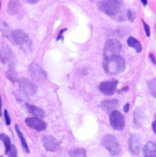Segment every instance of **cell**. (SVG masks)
<instances>
[{
    "instance_id": "20",
    "label": "cell",
    "mask_w": 156,
    "mask_h": 157,
    "mask_svg": "<svg viewBox=\"0 0 156 157\" xmlns=\"http://www.w3.org/2000/svg\"><path fill=\"white\" fill-rule=\"evenodd\" d=\"M15 129H16V132H17V136H18L19 140H20V143H21L22 147L24 148V150H25L27 153H29V146H28L27 142H26V140H25V137L23 136V134H22V132H21V131H20V129H19V127H18L17 124H16Z\"/></svg>"
},
{
    "instance_id": "17",
    "label": "cell",
    "mask_w": 156,
    "mask_h": 157,
    "mask_svg": "<svg viewBox=\"0 0 156 157\" xmlns=\"http://www.w3.org/2000/svg\"><path fill=\"white\" fill-rule=\"evenodd\" d=\"M127 43L130 47H132L136 50L137 52H142L143 51V46L141 44V42L139 40H137L134 37L131 36L128 40H127Z\"/></svg>"
},
{
    "instance_id": "24",
    "label": "cell",
    "mask_w": 156,
    "mask_h": 157,
    "mask_svg": "<svg viewBox=\"0 0 156 157\" xmlns=\"http://www.w3.org/2000/svg\"><path fill=\"white\" fill-rule=\"evenodd\" d=\"M6 155H7L8 157H17V151L16 146L11 145V147H10V149H9V151H8V153Z\"/></svg>"
},
{
    "instance_id": "18",
    "label": "cell",
    "mask_w": 156,
    "mask_h": 157,
    "mask_svg": "<svg viewBox=\"0 0 156 157\" xmlns=\"http://www.w3.org/2000/svg\"><path fill=\"white\" fill-rule=\"evenodd\" d=\"M68 154L70 157H86V152L83 148H72Z\"/></svg>"
},
{
    "instance_id": "7",
    "label": "cell",
    "mask_w": 156,
    "mask_h": 157,
    "mask_svg": "<svg viewBox=\"0 0 156 157\" xmlns=\"http://www.w3.org/2000/svg\"><path fill=\"white\" fill-rule=\"evenodd\" d=\"M9 39L14 44L20 45L21 47L24 44H26L27 42L30 41V40L29 39V36L22 29H16V30L12 31L9 36Z\"/></svg>"
},
{
    "instance_id": "2",
    "label": "cell",
    "mask_w": 156,
    "mask_h": 157,
    "mask_svg": "<svg viewBox=\"0 0 156 157\" xmlns=\"http://www.w3.org/2000/svg\"><path fill=\"white\" fill-rule=\"evenodd\" d=\"M125 60L120 55H115L104 59L103 68L108 75H118L125 70Z\"/></svg>"
},
{
    "instance_id": "8",
    "label": "cell",
    "mask_w": 156,
    "mask_h": 157,
    "mask_svg": "<svg viewBox=\"0 0 156 157\" xmlns=\"http://www.w3.org/2000/svg\"><path fill=\"white\" fill-rule=\"evenodd\" d=\"M118 80H109V81H104L102 83H100L99 85V90L101 93L108 95V96H111L113 94H115V92L117 91V86H118Z\"/></svg>"
},
{
    "instance_id": "23",
    "label": "cell",
    "mask_w": 156,
    "mask_h": 157,
    "mask_svg": "<svg viewBox=\"0 0 156 157\" xmlns=\"http://www.w3.org/2000/svg\"><path fill=\"white\" fill-rule=\"evenodd\" d=\"M148 88L151 95L156 98V78L148 81Z\"/></svg>"
},
{
    "instance_id": "4",
    "label": "cell",
    "mask_w": 156,
    "mask_h": 157,
    "mask_svg": "<svg viewBox=\"0 0 156 157\" xmlns=\"http://www.w3.org/2000/svg\"><path fill=\"white\" fill-rule=\"evenodd\" d=\"M121 51V43L115 39L108 40L105 46H104V57L108 58L111 56L119 55V53Z\"/></svg>"
},
{
    "instance_id": "29",
    "label": "cell",
    "mask_w": 156,
    "mask_h": 157,
    "mask_svg": "<svg viewBox=\"0 0 156 157\" xmlns=\"http://www.w3.org/2000/svg\"><path fill=\"white\" fill-rule=\"evenodd\" d=\"M129 108H130V104L127 103V104L124 106V111H125V112H128V111H129Z\"/></svg>"
},
{
    "instance_id": "28",
    "label": "cell",
    "mask_w": 156,
    "mask_h": 157,
    "mask_svg": "<svg viewBox=\"0 0 156 157\" xmlns=\"http://www.w3.org/2000/svg\"><path fill=\"white\" fill-rule=\"evenodd\" d=\"M149 57H150L151 61L153 62V63H154V64H156V61H155V59H154V54L150 53V54H149Z\"/></svg>"
},
{
    "instance_id": "32",
    "label": "cell",
    "mask_w": 156,
    "mask_h": 157,
    "mask_svg": "<svg viewBox=\"0 0 156 157\" xmlns=\"http://www.w3.org/2000/svg\"><path fill=\"white\" fill-rule=\"evenodd\" d=\"M142 4H143V5H144V6H146V5L148 4V2H147V1H143H143H142Z\"/></svg>"
},
{
    "instance_id": "22",
    "label": "cell",
    "mask_w": 156,
    "mask_h": 157,
    "mask_svg": "<svg viewBox=\"0 0 156 157\" xmlns=\"http://www.w3.org/2000/svg\"><path fill=\"white\" fill-rule=\"evenodd\" d=\"M0 141L4 143V145H5V148H6V154H7L10 147H11V145H12L9 137L7 135H6V134L2 133V134H0Z\"/></svg>"
},
{
    "instance_id": "15",
    "label": "cell",
    "mask_w": 156,
    "mask_h": 157,
    "mask_svg": "<svg viewBox=\"0 0 156 157\" xmlns=\"http://www.w3.org/2000/svg\"><path fill=\"white\" fill-rule=\"evenodd\" d=\"M144 157H156V143L149 142L143 149Z\"/></svg>"
},
{
    "instance_id": "9",
    "label": "cell",
    "mask_w": 156,
    "mask_h": 157,
    "mask_svg": "<svg viewBox=\"0 0 156 157\" xmlns=\"http://www.w3.org/2000/svg\"><path fill=\"white\" fill-rule=\"evenodd\" d=\"M18 85H19L20 90L26 95L31 96L36 93V90H37L36 85L27 78H20L18 80Z\"/></svg>"
},
{
    "instance_id": "21",
    "label": "cell",
    "mask_w": 156,
    "mask_h": 157,
    "mask_svg": "<svg viewBox=\"0 0 156 157\" xmlns=\"http://www.w3.org/2000/svg\"><path fill=\"white\" fill-rule=\"evenodd\" d=\"M6 77L8 78V80L12 83H16V82H18V77H17V72L14 70L13 66H10L9 69H7L6 73Z\"/></svg>"
},
{
    "instance_id": "16",
    "label": "cell",
    "mask_w": 156,
    "mask_h": 157,
    "mask_svg": "<svg viewBox=\"0 0 156 157\" xmlns=\"http://www.w3.org/2000/svg\"><path fill=\"white\" fill-rule=\"evenodd\" d=\"M25 107L28 109V111L34 116V118H38V119L41 120L42 118L45 117V113L41 109L38 108V107H35L33 105H29V104H26Z\"/></svg>"
},
{
    "instance_id": "3",
    "label": "cell",
    "mask_w": 156,
    "mask_h": 157,
    "mask_svg": "<svg viewBox=\"0 0 156 157\" xmlns=\"http://www.w3.org/2000/svg\"><path fill=\"white\" fill-rule=\"evenodd\" d=\"M101 144L113 156H116L120 153V144L118 138L112 134L105 135L102 138Z\"/></svg>"
},
{
    "instance_id": "27",
    "label": "cell",
    "mask_w": 156,
    "mask_h": 157,
    "mask_svg": "<svg viewBox=\"0 0 156 157\" xmlns=\"http://www.w3.org/2000/svg\"><path fill=\"white\" fill-rule=\"evenodd\" d=\"M143 27H144V30H145V32H146V35H147V37H150V32H151V29H150V27H149V25L146 23V22H144V20L143 21Z\"/></svg>"
},
{
    "instance_id": "30",
    "label": "cell",
    "mask_w": 156,
    "mask_h": 157,
    "mask_svg": "<svg viewBox=\"0 0 156 157\" xmlns=\"http://www.w3.org/2000/svg\"><path fill=\"white\" fill-rule=\"evenodd\" d=\"M152 128H153L154 132L156 133V118H155V121H154V123H153V125H152Z\"/></svg>"
},
{
    "instance_id": "19",
    "label": "cell",
    "mask_w": 156,
    "mask_h": 157,
    "mask_svg": "<svg viewBox=\"0 0 156 157\" xmlns=\"http://www.w3.org/2000/svg\"><path fill=\"white\" fill-rule=\"evenodd\" d=\"M20 9V3L18 1L12 0L8 3L7 10L10 14H17Z\"/></svg>"
},
{
    "instance_id": "12",
    "label": "cell",
    "mask_w": 156,
    "mask_h": 157,
    "mask_svg": "<svg viewBox=\"0 0 156 157\" xmlns=\"http://www.w3.org/2000/svg\"><path fill=\"white\" fill-rule=\"evenodd\" d=\"M14 60V54L10 47L6 44H3L0 51V61L2 63H10Z\"/></svg>"
},
{
    "instance_id": "6",
    "label": "cell",
    "mask_w": 156,
    "mask_h": 157,
    "mask_svg": "<svg viewBox=\"0 0 156 157\" xmlns=\"http://www.w3.org/2000/svg\"><path fill=\"white\" fill-rule=\"evenodd\" d=\"M109 122H110L111 127L116 131H122L125 127L124 116L119 110H114L110 112Z\"/></svg>"
},
{
    "instance_id": "11",
    "label": "cell",
    "mask_w": 156,
    "mask_h": 157,
    "mask_svg": "<svg viewBox=\"0 0 156 157\" xmlns=\"http://www.w3.org/2000/svg\"><path fill=\"white\" fill-rule=\"evenodd\" d=\"M25 122L29 128H31L37 132H42L47 127V124L42 120L38 119V118H28V119H26Z\"/></svg>"
},
{
    "instance_id": "5",
    "label": "cell",
    "mask_w": 156,
    "mask_h": 157,
    "mask_svg": "<svg viewBox=\"0 0 156 157\" xmlns=\"http://www.w3.org/2000/svg\"><path fill=\"white\" fill-rule=\"evenodd\" d=\"M29 72L31 78L38 82H43L47 79V73L38 63H32L29 66Z\"/></svg>"
},
{
    "instance_id": "26",
    "label": "cell",
    "mask_w": 156,
    "mask_h": 157,
    "mask_svg": "<svg viewBox=\"0 0 156 157\" xmlns=\"http://www.w3.org/2000/svg\"><path fill=\"white\" fill-rule=\"evenodd\" d=\"M4 116H5V121H6V125H7V126H8V125H10V123H11V120H10V116H9V114H8L7 110H5V112H4Z\"/></svg>"
},
{
    "instance_id": "14",
    "label": "cell",
    "mask_w": 156,
    "mask_h": 157,
    "mask_svg": "<svg viewBox=\"0 0 156 157\" xmlns=\"http://www.w3.org/2000/svg\"><path fill=\"white\" fill-rule=\"evenodd\" d=\"M119 106V101L117 99H109V100H104L100 104V108L105 110L106 112H112L114 111L117 107Z\"/></svg>"
},
{
    "instance_id": "25",
    "label": "cell",
    "mask_w": 156,
    "mask_h": 157,
    "mask_svg": "<svg viewBox=\"0 0 156 157\" xmlns=\"http://www.w3.org/2000/svg\"><path fill=\"white\" fill-rule=\"evenodd\" d=\"M136 17V13L132 9H128L127 10V18L130 19L131 21H133Z\"/></svg>"
},
{
    "instance_id": "10",
    "label": "cell",
    "mask_w": 156,
    "mask_h": 157,
    "mask_svg": "<svg viewBox=\"0 0 156 157\" xmlns=\"http://www.w3.org/2000/svg\"><path fill=\"white\" fill-rule=\"evenodd\" d=\"M141 146H142V142H141L140 136L136 133L131 134V136L129 138V150H130V152L134 155H139V153L141 151Z\"/></svg>"
},
{
    "instance_id": "33",
    "label": "cell",
    "mask_w": 156,
    "mask_h": 157,
    "mask_svg": "<svg viewBox=\"0 0 156 157\" xmlns=\"http://www.w3.org/2000/svg\"><path fill=\"white\" fill-rule=\"evenodd\" d=\"M0 5H1V3H0Z\"/></svg>"
},
{
    "instance_id": "31",
    "label": "cell",
    "mask_w": 156,
    "mask_h": 157,
    "mask_svg": "<svg viewBox=\"0 0 156 157\" xmlns=\"http://www.w3.org/2000/svg\"><path fill=\"white\" fill-rule=\"evenodd\" d=\"M1 108H2V100H1V96H0V116H1Z\"/></svg>"
},
{
    "instance_id": "1",
    "label": "cell",
    "mask_w": 156,
    "mask_h": 157,
    "mask_svg": "<svg viewBox=\"0 0 156 157\" xmlns=\"http://www.w3.org/2000/svg\"><path fill=\"white\" fill-rule=\"evenodd\" d=\"M98 9L107 14L108 16L117 19L124 20L127 18V10L124 9V4L121 1L108 0L97 2Z\"/></svg>"
},
{
    "instance_id": "13",
    "label": "cell",
    "mask_w": 156,
    "mask_h": 157,
    "mask_svg": "<svg viewBox=\"0 0 156 157\" xmlns=\"http://www.w3.org/2000/svg\"><path fill=\"white\" fill-rule=\"evenodd\" d=\"M42 144H43V147L45 148V150H47L49 152H55L59 148L58 142L55 140V138H53L52 136H50V135L44 136L42 138Z\"/></svg>"
}]
</instances>
